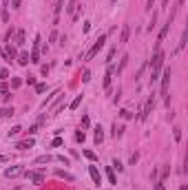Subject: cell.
Segmentation results:
<instances>
[{
  "label": "cell",
  "instance_id": "obj_1",
  "mask_svg": "<svg viewBox=\"0 0 188 190\" xmlns=\"http://www.w3.org/2000/svg\"><path fill=\"white\" fill-rule=\"evenodd\" d=\"M162 64H164V51L157 49L155 55H153V62H150V82H155L159 78V69H162Z\"/></svg>",
  "mask_w": 188,
  "mask_h": 190
},
{
  "label": "cell",
  "instance_id": "obj_2",
  "mask_svg": "<svg viewBox=\"0 0 188 190\" xmlns=\"http://www.w3.org/2000/svg\"><path fill=\"white\" fill-rule=\"evenodd\" d=\"M106 35H109V33H102L98 40L93 42V46L87 51V55H84V60H93V58H95V55L100 53V49H102V46H104V42H106Z\"/></svg>",
  "mask_w": 188,
  "mask_h": 190
},
{
  "label": "cell",
  "instance_id": "obj_3",
  "mask_svg": "<svg viewBox=\"0 0 188 190\" xmlns=\"http://www.w3.org/2000/svg\"><path fill=\"white\" fill-rule=\"evenodd\" d=\"M29 62H33V64L40 62V35H35V40H33V53H31Z\"/></svg>",
  "mask_w": 188,
  "mask_h": 190
},
{
  "label": "cell",
  "instance_id": "obj_4",
  "mask_svg": "<svg viewBox=\"0 0 188 190\" xmlns=\"http://www.w3.org/2000/svg\"><path fill=\"white\" fill-rule=\"evenodd\" d=\"M153 106H155V97H153V95H150V97H148V102L144 104L142 113H139V119H146V117L150 115V111H153Z\"/></svg>",
  "mask_w": 188,
  "mask_h": 190
},
{
  "label": "cell",
  "instance_id": "obj_5",
  "mask_svg": "<svg viewBox=\"0 0 188 190\" xmlns=\"http://www.w3.org/2000/svg\"><path fill=\"white\" fill-rule=\"evenodd\" d=\"M168 84H171V69H164V73H162V95L168 93Z\"/></svg>",
  "mask_w": 188,
  "mask_h": 190
},
{
  "label": "cell",
  "instance_id": "obj_6",
  "mask_svg": "<svg viewBox=\"0 0 188 190\" xmlns=\"http://www.w3.org/2000/svg\"><path fill=\"white\" fill-rule=\"evenodd\" d=\"M89 175H91V179H93V184H95V186L102 184V175H100V170L95 166H89Z\"/></svg>",
  "mask_w": 188,
  "mask_h": 190
},
{
  "label": "cell",
  "instance_id": "obj_7",
  "mask_svg": "<svg viewBox=\"0 0 188 190\" xmlns=\"http://www.w3.org/2000/svg\"><path fill=\"white\" fill-rule=\"evenodd\" d=\"M128 38H131V24H124V27H122V33H120V42L126 44Z\"/></svg>",
  "mask_w": 188,
  "mask_h": 190
},
{
  "label": "cell",
  "instance_id": "obj_8",
  "mask_svg": "<svg viewBox=\"0 0 188 190\" xmlns=\"http://www.w3.org/2000/svg\"><path fill=\"white\" fill-rule=\"evenodd\" d=\"M18 175H22V166H13V168H7L5 170V177H18Z\"/></svg>",
  "mask_w": 188,
  "mask_h": 190
},
{
  "label": "cell",
  "instance_id": "obj_9",
  "mask_svg": "<svg viewBox=\"0 0 188 190\" xmlns=\"http://www.w3.org/2000/svg\"><path fill=\"white\" fill-rule=\"evenodd\" d=\"M113 66H109V71H106V78H104V91H109L111 89V78H113Z\"/></svg>",
  "mask_w": 188,
  "mask_h": 190
},
{
  "label": "cell",
  "instance_id": "obj_10",
  "mask_svg": "<svg viewBox=\"0 0 188 190\" xmlns=\"http://www.w3.org/2000/svg\"><path fill=\"white\" fill-rule=\"evenodd\" d=\"M27 177L33 179L35 184H42V181H44V175H42V173H27Z\"/></svg>",
  "mask_w": 188,
  "mask_h": 190
},
{
  "label": "cell",
  "instance_id": "obj_11",
  "mask_svg": "<svg viewBox=\"0 0 188 190\" xmlns=\"http://www.w3.org/2000/svg\"><path fill=\"white\" fill-rule=\"evenodd\" d=\"M33 146V139H24V141H18V148L20 150H27V148H31Z\"/></svg>",
  "mask_w": 188,
  "mask_h": 190
},
{
  "label": "cell",
  "instance_id": "obj_12",
  "mask_svg": "<svg viewBox=\"0 0 188 190\" xmlns=\"http://www.w3.org/2000/svg\"><path fill=\"white\" fill-rule=\"evenodd\" d=\"M18 62H20L22 66H24V64H29V53H24V51H22L20 55H18Z\"/></svg>",
  "mask_w": 188,
  "mask_h": 190
},
{
  "label": "cell",
  "instance_id": "obj_13",
  "mask_svg": "<svg viewBox=\"0 0 188 190\" xmlns=\"http://www.w3.org/2000/svg\"><path fill=\"white\" fill-rule=\"evenodd\" d=\"M106 177H109V181H111V184H117V179H115V173H113V168H111V166L106 168Z\"/></svg>",
  "mask_w": 188,
  "mask_h": 190
},
{
  "label": "cell",
  "instance_id": "obj_14",
  "mask_svg": "<svg viewBox=\"0 0 188 190\" xmlns=\"http://www.w3.org/2000/svg\"><path fill=\"white\" fill-rule=\"evenodd\" d=\"M62 5H64V0H55V22H58V16L62 11Z\"/></svg>",
  "mask_w": 188,
  "mask_h": 190
},
{
  "label": "cell",
  "instance_id": "obj_15",
  "mask_svg": "<svg viewBox=\"0 0 188 190\" xmlns=\"http://www.w3.org/2000/svg\"><path fill=\"white\" fill-rule=\"evenodd\" d=\"M16 44H20V46L24 44V31H22V29L16 33Z\"/></svg>",
  "mask_w": 188,
  "mask_h": 190
},
{
  "label": "cell",
  "instance_id": "obj_16",
  "mask_svg": "<svg viewBox=\"0 0 188 190\" xmlns=\"http://www.w3.org/2000/svg\"><path fill=\"white\" fill-rule=\"evenodd\" d=\"M102 139H104V133H102V128L98 126L95 128V144H102Z\"/></svg>",
  "mask_w": 188,
  "mask_h": 190
},
{
  "label": "cell",
  "instance_id": "obj_17",
  "mask_svg": "<svg viewBox=\"0 0 188 190\" xmlns=\"http://www.w3.org/2000/svg\"><path fill=\"white\" fill-rule=\"evenodd\" d=\"M122 133H124V126H117V124H113V137H120Z\"/></svg>",
  "mask_w": 188,
  "mask_h": 190
},
{
  "label": "cell",
  "instance_id": "obj_18",
  "mask_svg": "<svg viewBox=\"0 0 188 190\" xmlns=\"http://www.w3.org/2000/svg\"><path fill=\"white\" fill-rule=\"evenodd\" d=\"M80 104H82V95H78V97H75V100L71 102V106H69V108H71V111H75V108L80 106Z\"/></svg>",
  "mask_w": 188,
  "mask_h": 190
},
{
  "label": "cell",
  "instance_id": "obj_19",
  "mask_svg": "<svg viewBox=\"0 0 188 190\" xmlns=\"http://www.w3.org/2000/svg\"><path fill=\"white\" fill-rule=\"evenodd\" d=\"M13 115V108H2L0 111V117H11Z\"/></svg>",
  "mask_w": 188,
  "mask_h": 190
},
{
  "label": "cell",
  "instance_id": "obj_20",
  "mask_svg": "<svg viewBox=\"0 0 188 190\" xmlns=\"http://www.w3.org/2000/svg\"><path fill=\"white\" fill-rule=\"evenodd\" d=\"M49 161H51V157H49V155H42V157H38V159H35V164H49Z\"/></svg>",
  "mask_w": 188,
  "mask_h": 190
},
{
  "label": "cell",
  "instance_id": "obj_21",
  "mask_svg": "<svg viewBox=\"0 0 188 190\" xmlns=\"http://www.w3.org/2000/svg\"><path fill=\"white\" fill-rule=\"evenodd\" d=\"M126 62H128V55H124V58H122V62H120V66H117V73H120V71L126 66Z\"/></svg>",
  "mask_w": 188,
  "mask_h": 190
},
{
  "label": "cell",
  "instance_id": "obj_22",
  "mask_svg": "<svg viewBox=\"0 0 188 190\" xmlns=\"http://www.w3.org/2000/svg\"><path fill=\"white\" fill-rule=\"evenodd\" d=\"M120 115L124 117V119H131V117H133V113H131V111H120Z\"/></svg>",
  "mask_w": 188,
  "mask_h": 190
},
{
  "label": "cell",
  "instance_id": "obj_23",
  "mask_svg": "<svg viewBox=\"0 0 188 190\" xmlns=\"http://www.w3.org/2000/svg\"><path fill=\"white\" fill-rule=\"evenodd\" d=\"M115 51H117V49H115V46H113V49L109 51V55H106V62H111L113 58H115Z\"/></svg>",
  "mask_w": 188,
  "mask_h": 190
},
{
  "label": "cell",
  "instance_id": "obj_24",
  "mask_svg": "<svg viewBox=\"0 0 188 190\" xmlns=\"http://www.w3.org/2000/svg\"><path fill=\"white\" fill-rule=\"evenodd\" d=\"M111 168H117V173H120V170H124V166H122V161H117V159L113 161V166H111Z\"/></svg>",
  "mask_w": 188,
  "mask_h": 190
},
{
  "label": "cell",
  "instance_id": "obj_25",
  "mask_svg": "<svg viewBox=\"0 0 188 190\" xmlns=\"http://www.w3.org/2000/svg\"><path fill=\"white\" fill-rule=\"evenodd\" d=\"M91 80V71H84L82 73V82H89Z\"/></svg>",
  "mask_w": 188,
  "mask_h": 190
},
{
  "label": "cell",
  "instance_id": "obj_26",
  "mask_svg": "<svg viewBox=\"0 0 188 190\" xmlns=\"http://www.w3.org/2000/svg\"><path fill=\"white\" fill-rule=\"evenodd\" d=\"M58 177H64V179H73L69 173H64V170H58Z\"/></svg>",
  "mask_w": 188,
  "mask_h": 190
},
{
  "label": "cell",
  "instance_id": "obj_27",
  "mask_svg": "<svg viewBox=\"0 0 188 190\" xmlns=\"http://www.w3.org/2000/svg\"><path fill=\"white\" fill-rule=\"evenodd\" d=\"M20 130H22V128H20V126H13V128H11V130H9V135H18V133H20Z\"/></svg>",
  "mask_w": 188,
  "mask_h": 190
},
{
  "label": "cell",
  "instance_id": "obj_28",
  "mask_svg": "<svg viewBox=\"0 0 188 190\" xmlns=\"http://www.w3.org/2000/svg\"><path fill=\"white\" fill-rule=\"evenodd\" d=\"M35 91H38V93H44V91H46V84H38Z\"/></svg>",
  "mask_w": 188,
  "mask_h": 190
},
{
  "label": "cell",
  "instance_id": "obj_29",
  "mask_svg": "<svg viewBox=\"0 0 188 190\" xmlns=\"http://www.w3.org/2000/svg\"><path fill=\"white\" fill-rule=\"evenodd\" d=\"M153 188H155V190H166V188H164V184H159V181H155V184H153Z\"/></svg>",
  "mask_w": 188,
  "mask_h": 190
},
{
  "label": "cell",
  "instance_id": "obj_30",
  "mask_svg": "<svg viewBox=\"0 0 188 190\" xmlns=\"http://www.w3.org/2000/svg\"><path fill=\"white\" fill-rule=\"evenodd\" d=\"M175 139H177V141L182 139V128H175Z\"/></svg>",
  "mask_w": 188,
  "mask_h": 190
},
{
  "label": "cell",
  "instance_id": "obj_31",
  "mask_svg": "<svg viewBox=\"0 0 188 190\" xmlns=\"http://www.w3.org/2000/svg\"><path fill=\"white\" fill-rule=\"evenodd\" d=\"M60 144H62V139H60V137H55V139L51 141V146H53V148H55V146H60Z\"/></svg>",
  "mask_w": 188,
  "mask_h": 190
},
{
  "label": "cell",
  "instance_id": "obj_32",
  "mask_svg": "<svg viewBox=\"0 0 188 190\" xmlns=\"http://www.w3.org/2000/svg\"><path fill=\"white\" fill-rule=\"evenodd\" d=\"M27 84H35V75H27Z\"/></svg>",
  "mask_w": 188,
  "mask_h": 190
},
{
  "label": "cell",
  "instance_id": "obj_33",
  "mask_svg": "<svg viewBox=\"0 0 188 190\" xmlns=\"http://www.w3.org/2000/svg\"><path fill=\"white\" fill-rule=\"evenodd\" d=\"M84 155H87L89 159H95V153H91V150H84Z\"/></svg>",
  "mask_w": 188,
  "mask_h": 190
},
{
  "label": "cell",
  "instance_id": "obj_34",
  "mask_svg": "<svg viewBox=\"0 0 188 190\" xmlns=\"http://www.w3.org/2000/svg\"><path fill=\"white\" fill-rule=\"evenodd\" d=\"M20 2H22V0H11V7L18 9V7H20Z\"/></svg>",
  "mask_w": 188,
  "mask_h": 190
},
{
  "label": "cell",
  "instance_id": "obj_35",
  "mask_svg": "<svg viewBox=\"0 0 188 190\" xmlns=\"http://www.w3.org/2000/svg\"><path fill=\"white\" fill-rule=\"evenodd\" d=\"M0 78L7 80V78H9V71H7V69H5V71H0Z\"/></svg>",
  "mask_w": 188,
  "mask_h": 190
},
{
  "label": "cell",
  "instance_id": "obj_36",
  "mask_svg": "<svg viewBox=\"0 0 188 190\" xmlns=\"http://www.w3.org/2000/svg\"><path fill=\"white\" fill-rule=\"evenodd\" d=\"M75 139H78V141H84V133H75Z\"/></svg>",
  "mask_w": 188,
  "mask_h": 190
},
{
  "label": "cell",
  "instance_id": "obj_37",
  "mask_svg": "<svg viewBox=\"0 0 188 190\" xmlns=\"http://www.w3.org/2000/svg\"><path fill=\"white\" fill-rule=\"evenodd\" d=\"M162 7H168V0H162Z\"/></svg>",
  "mask_w": 188,
  "mask_h": 190
},
{
  "label": "cell",
  "instance_id": "obj_38",
  "mask_svg": "<svg viewBox=\"0 0 188 190\" xmlns=\"http://www.w3.org/2000/svg\"><path fill=\"white\" fill-rule=\"evenodd\" d=\"M179 5H184V0H179Z\"/></svg>",
  "mask_w": 188,
  "mask_h": 190
}]
</instances>
